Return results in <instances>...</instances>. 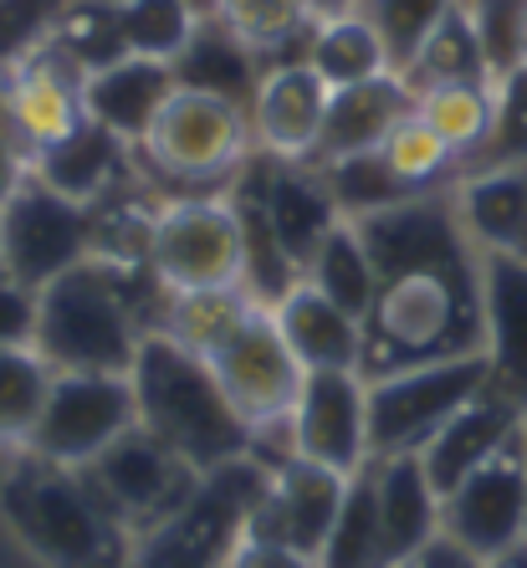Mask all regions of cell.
<instances>
[{"instance_id":"cell-1","label":"cell","mask_w":527,"mask_h":568,"mask_svg":"<svg viewBox=\"0 0 527 568\" xmlns=\"http://www.w3.org/2000/svg\"><path fill=\"white\" fill-rule=\"evenodd\" d=\"M149 317L139 307L129 256L93 252L82 266L62 272L37 292V348L52 369L129 374L139 344L149 338Z\"/></svg>"},{"instance_id":"cell-2","label":"cell","mask_w":527,"mask_h":568,"mask_svg":"<svg viewBox=\"0 0 527 568\" xmlns=\"http://www.w3.org/2000/svg\"><path fill=\"white\" fill-rule=\"evenodd\" d=\"M129 379L133 399H139V425L154 430L200 476L251 456V425L221 389L215 369L174 344L170 333H149L139 344Z\"/></svg>"},{"instance_id":"cell-3","label":"cell","mask_w":527,"mask_h":568,"mask_svg":"<svg viewBox=\"0 0 527 568\" xmlns=\"http://www.w3.org/2000/svg\"><path fill=\"white\" fill-rule=\"evenodd\" d=\"M0 517L47 568H129L133 532L78 466L31 456L0 481Z\"/></svg>"},{"instance_id":"cell-4","label":"cell","mask_w":527,"mask_h":568,"mask_svg":"<svg viewBox=\"0 0 527 568\" xmlns=\"http://www.w3.org/2000/svg\"><path fill=\"white\" fill-rule=\"evenodd\" d=\"M364 364L374 374L482 354V266L476 272H399L379 282L374 313L364 317Z\"/></svg>"},{"instance_id":"cell-5","label":"cell","mask_w":527,"mask_h":568,"mask_svg":"<svg viewBox=\"0 0 527 568\" xmlns=\"http://www.w3.org/2000/svg\"><path fill=\"white\" fill-rule=\"evenodd\" d=\"M266 487H272V471L256 456L205 471L164 523L139 532L129 568H225L236 542L246 538V523Z\"/></svg>"},{"instance_id":"cell-6","label":"cell","mask_w":527,"mask_h":568,"mask_svg":"<svg viewBox=\"0 0 527 568\" xmlns=\"http://www.w3.org/2000/svg\"><path fill=\"white\" fill-rule=\"evenodd\" d=\"M491 389L487 354H456L430 358V364H409V369L374 374L369 384V456H405L425 450L435 430L456 410H466L476 395Z\"/></svg>"},{"instance_id":"cell-7","label":"cell","mask_w":527,"mask_h":568,"mask_svg":"<svg viewBox=\"0 0 527 568\" xmlns=\"http://www.w3.org/2000/svg\"><path fill=\"white\" fill-rule=\"evenodd\" d=\"M139 154L154 174L180 185L236 180L251 154V108L200 93V88H174L170 103L159 108L149 133L139 139Z\"/></svg>"},{"instance_id":"cell-8","label":"cell","mask_w":527,"mask_h":568,"mask_svg":"<svg viewBox=\"0 0 527 568\" xmlns=\"http://www.w3.org/2000/svg\"><path fill=\"white\" fill-rule=\"evenodd\" d=\"M149 272L159 292L246 287L241 215L225 195H180L149 225Z\"/></svg>"},{"instance_id":"cell-9","label":"cell","mask_w":527,"mask_h":568,"mask_svg":"<svg viewBox=\"0 0 527 568\" xmlns=\"http://www.w3.org/2000/svg\"><path fill=\"white\" fill-rule=\"evenodd\" d=\"M98 252V211L82 200L57 195L31 174L0 211V262L6 277L41 292L62 272L82 266Z\"/></svg>"},{"instance_id":"cell-10","label":"cell","mask_w":527,"mask_h":568,"mask_svg":"<svg viewBox=\"0 0 527 568\" xmlns=\"http://www.w3.org/2000/svg\"><path fill=\"white\" fill-rule=\"evenodd\" d=\"M139 425V399H133L129 374H93V369H57L47 410L31 430L27 450L57 466L98 462L123 430Z\"/></svg>"},{"instance_id":"cell-11","label":"cell","mask_w":527,"mask_h":568,"mask_svg":"<svg viewBox=\"0 0 527 568\" xmlns=\"http://www.w3.org/2000/svg\"><path fill=\"white\" fill-rule=\"evenodd\" d=\"M82 476L93 481V491L113 507V517H119L129 532L133 528L149 532L154 523H164L200 481L195 466L180 462V456H174L154 430H144V425L123 430L98 462L82 466Z\"/></svg>"},{"instance_id":"cell-12","label":"cell","mask_w":527,"mask_h":568,"mask_svg":"<svg viewBox=\"0 0 527 568\" xmlns=\"http://www.w3.org/2000/svg\"><path fill=\"white\" fill-rule=\"evenodd\" d=\"M440 532L482 564L527 542V440L517 436L440 497Z\"/></svg>"},{"instance_id":"cell-13","label":"cell","mask_w":527,"mask_h":568,"mask_svg":"<svg viewBox=\"0 0 527 568\" xmlns=\"http://www.w3.org/2000/svg\"><path fill=\"white\" fill-rule=\"evenodd\" d=\"M292 436L303 462L358 476L369 456V384L358 369H307L303 395L292 405Z\"/></svg>"},{"instance_id":"cell-14","label":"cell","mask_w":527,"mask_h":568,"mask_svg":"<svg viewBox=\"0 0 527 568\" xmlns=\"http://www.w3.org/2000/svg\"><path fill=\"white\" fill-rule=\"evenodd\" d=\"M211 369L251 430L292 415V405L303 395V379H307V369L297 364V354L287 348V338L277 328V317L266 313V307H256L246 317V328L211 358Z\"/></svg>"},{"instance_id":"cell-15","label":"cell","mask_w":527,"mask_h":568,"mask_svg":"<svg viewBox=\"0 0 527 568\" xmlns=\"http://www.w3.org/2000/svg\"><path fill=\"white\" fill-rule=\"evenodd\" d=\"M343 491H348V476L292 456L287 466L272 471V487H266V497L251 513L246 538H272L317 558L333 532V517L343 507Z\"/></svg>"},{"instance_id":"cell-16","label":"cell","mask_w":527,"mask_h":568,"mask_svg":"<svg viewBox=\"0 0 527 568\" xmlns=\"http://www.w3.org/2000/svg\"><path fill=\"white\" fill-rule=\"evenodd\" d=\"M328 103L333 88L307 67V57L266 67L262 88L251 98V139L272 159H313Z\"/></svg>"},{"instance_id":"cell-17","label":"cell","mask_w":527,"mask_h":568,"mask_svg":"<svg viewBox=\"0 0 527 568\" xmlns=\"http://www.w3.org/2000/svg\"><path fill=\"white\" fill-rule=\"evenodd\" d=\"M482 354L491 389L527 410V252H482Z\"/></svg>"},{"instance_id":"cell-18","label":"cell","mask_w":527,"mask_h":568,"mask_svg":"<svg viewBox=\"0 0 527 568\" xmlns=\"http://www.w3.org/2000/svg\"><path fill=\"white\" fill-rule=\"evenodd\" d=\"M415 113V88L405 72H379L369 82L354 88H333L328 119H323V139L313 149V170L338 164V159H358V154H379L384 139Z\"/></svg>"},{"instance_id":"cell-19","label":"cell","mask_w":527,"mask_h":568,"mask_svg":"<svg viewBox=\"0 0 527 568\" xmlns=\"http://www.w3.org/2000/svg\"><path fill=\"white\" fill-rule=\"evenodd\" d=\"M6 93H11L16 129H21V139L31 149V164H37V154L62 144L67 133L88 119V108H82V72L62 52H52V47H41L27 62L6 67Z\"/></svg>"},{"instance_id":"cell-20","label":"cell","mask_w":527,"mask_h":568,"mask_svg":"<svg viewBox=\"0 0 527 568\" xmlns=\"http://www.w3.org/2000/svg\"><path fill=\"white\" fill-rule=\"evenodd\" d=\"M523 415H527L523 405L501 399L497 389L476 395L466 410L450 415V420L435 430L430 446L420 450V462H425V471H430L435 491H440V497L456 491L476 466H487L501 446H513V440L523 436Z\"/></svg>"},{"instance_id":"cell-21","label":"cell","mask_w":527,"mask_h":568,"mask_svg":"<svg viewBox=\"0 0 527 568\" xmlns=\"http://www.w3.org/2000/svg\"><path fill=\"white\" fill-rule=\"evenodd\" d=\"M282 338L297 354L303 369H364V323L354 313H343L333 297L313 287V282H297V287L272 307Z\"/></svg>"},{"instance_id":"cell-22","label":"cell","mask_w":527,"mask_h":568,"mask_svg":"<svg viewBox=\"0 0 527 568\" xmlns=\"http://www.w3.org/2000/svg\"><path fill=\"white\" fill-rule=\"evenodd\" d=\"M180 88L174 82L170 62H149V57H123V62L103 67L93 78H82V108L88 119L113 129L119 139H129L139 149V139L149 133L154 113L170 103V93Z\"/></svg>"},{"instance_id":"cell-23","label":"cell","mask_w":527,"mask_h":568,"mask_svg":"<svg viewBox=\"0 0 527 568\" xmlns=\"http://www.w3.org/2000/svg\"><path fill=\"white\" fill-rule=\"evenodd\" d=\"M450 195L482 252H527V164H472Z\"/></svg>"},{"instance_id":"cell-24","label":"cell","mask_w":527,"mask_h":568,"mask_svg":"<svg viewBox=\"0 0 527 568\" xmlns=\"http://www.w3.org/2000/svg\"><path fill=\"white\" fill-rule=\"evenodd\" d=\"M374 481H379V523H384L389 564L405 568L425 542L440 538V491H435L430 471H425L420 450L374 462Z\"/></svg>"},{"instance_id":"cell-25","label":"cell","mask_w":527,"mask_h":568,"mask_svg":"<svg viewBox=\"0 0 527 568\" xmlns=\"http://www.w3.org/2000/svg\"><path fill=\"white\" fill-rule=\"evenodd\" d=\"M129 164H133L129 139H119L113 129H103V123H93V119H82L62 144H52L47 154H37L31 174H37L41 185H52L57 195L82 200V205H98L108 190L119 185V174L129 170Z\"/></svg>"},{"instance_id":"cell-26","label":"cell","mask_w":527,"mask_h":568,"mask_svg":"<svg viewBox=\"0 0 527 568\" xmlns=\"http://www.w3.org/2000/svg\"><path fill=\"white\" fill-rule=\"evenodd\" d=\"M262 72H266L262 52L246 37H236L221 16H205L195 27V37H190V47L174 57V82L180 88L231 98L241 108H251V98L262 88Z\"/></svg>"},{"instance_id":"cell-27","label":"cell","mask_w":527,"mask_h":568,"mask_svg":"<svg viewBox=\"0 0 527 568\" xmlns=\"http://www.w3.org/2000/svg\"><path fill=\"white\" fill-rule=\"evenodd\" d=\"M256 297L246 287H200V292H164V317L154 333H170L180 348L211 364L256 313Z\"/></svg>"},{"instance_id":"cell-28","label":"cell","mask_w":527,"mask_h":568,"mask_svg":"<svg viewBox=\"0 0 527 568\" xmlns=\"http://www.w3.org/2000/svg\"><path fill=\"white\" fill-rule=\"evenodd\" d=\"M307 67L328 88H354L369 82L379 72H395L389 47L374 31V21L364 11H343V16H317L313 37H307Z\"/></svg>"},{"instance_id":"cell-29","label":"cell","mask_w":527,"mask_h":568,"mask_svg":"<svg viewBox=\"0 0 527 568\" xmlns=\"http://www.w3.org/2000/svg\"><path fill=\"white\" fill-rule=\"evenodd\" d=\"M303 282H313L323 297L343 307V313H354L358 323L374 313V297H379V272H374V256L364 246L354 221H338L328 236L317 241L313 262H307Z\"/></svg>"},{"instance_id":"cell-30","label":"cell","mask_w":527,"mask_h":568,"mask_svg":"<svg viewBox=\"0 0 527 568\" xmlns=\"http://www.w3.org/2000/svg\"><path fill=\"white\" fill-rule=\"evenodd\" d=\"M317 568H395L389 564V548H384L374 462L358 476H348V491H343L333 532H328V542H323V554H317Z\"/></svg>"},{"instance_id":"cell-31","label":"cell","mask_w":527,"mask_h":568,"mask_svg":"<svg viewBox=\"0 0 527 568\" xmlns=\"http://www.w3.org/2000/svg\"><path fill=\"white\" fill-rule=\"evenodd\" d=\"M415 113L446 139L456 159H476L491 133L497 93L491 82H425L415 88Z\"/></svg>"},{"instance_id":"cell-32","label":"cell","mask_w":527,"mask_h":568,"mask_svg":"<svg viewBox=\"0 0 527 568\" xmlns=\"http://www.w3.org/2000/svg\"><path fill=\"white\" fill-rule=\"evenodd\" d=\"M47 47L62 52L82 78H93L103 67L123 62V57H129V41H123L119 0H72L62 11V21H57V31L47 37Z\"/></svg>"},{"instance_id":"cell-33","label":"cell","mask_w":527,"mask_h":568,"mask_svg":"<svg viewBox=\"0 0 527 568\" xmlns=\"http://www.w3.org/2000/svg\"><path fill=\"white\" fill-rule=\"evenodd\" d=\"M211 16H221L225 27L246 37L266 67L292 62L287 41L292 37H313L317 16L307 0H211Z\"/></svg>"},{"instance_id":"cell-34","label":"cell","mask_w":527,"mask_h":568,"mask_svg":"<svg viewBox=\"0 0 527 568\" xmlns=\"http://www.w3.org/2000/svg\"><path fill=\"white\" fill-rule=\"evenodd\" d=\"M57 369L37 348H0V446H27L37 430Z\"/></svg>"},{"instance_id":"cell-35","label":"cell","mask_w":527,"mask_h":568,"mask_svg":"<svg viewBox=\"0 0 527 568\" xmlns=\"http://www.w3.org/2000/svg\"><path fill=\"white\" fill-rule=\"evenodd\" d=\"M119 21L129 57H149V62H170L190 47L195 27L205 21L195 0H119Z\"/></svg>"},{"instance_id":"cell-36","label":"cell","mask_w":527,"mask_h":568,"mask_svg":"<svg viewBox=\"0 0 527 568\" xmlns=\"http://www.w3.org/2000/svg\"><path fill=\"white\" fill-rule=\"evenodd\" d=\"M405 78H409V88H425V82H491L482 37H476L462 0H456V11L430 31V41L420 47V57H415V67H409Z\"/></svg>"},{"instance_id":"cell-37","label":"cell","mask_w":527,"mask_h":568,"mask_svg":"<svg viewBox=\"0 0 527 568\" xmlns=\"http://www.w3.org/2000/svg\"><path fill=\"white\" fill-rule=\"evenodd\" d=\"M323 180H328L333 200H338L343 221H358V215H374L384 211V205H399V200H409L415 190L399 180L389 164H384V154H358V159H338V164H323Z\"/></svg>"},{"instance_id":"cell-38","label":"cell","mask_w":527,"mask_h":568,"mask_svg":"<svg viewBox=\"0 0 527 568\" xmlns=\"http://www.w3.org/2000/svg\"><path fill=\"white\" fill-rule=\"evenodd\" d=\"M358 11L369 16L374 31L384 37L395 72H409L430 31L456 11V0H358Z\"/></svg>"},{"instance_id":"cell-39","label":"cell","mask_w":527,"mask_h":568,"mask_svg":"<svg viewBox=\"0 0 527 568\" xmlns=\"http://www.w3.org/2000/svg\"><path fill=\"white\" fill-rule=\"evenodd\" d=\"M379 154H384V164H389V170H395L399 180L415 190V195H420V190H435L450 174V164H456L450 144L420 119V113H409V119L399 123L389 139H384Z\"/></svg>"},{"instance_id":"cell-40","label":"cell","mask_w":527,"mask_h":568,"mask_svg":"<svg viewBox=\"0 0 527 568\" xmlns=\"http://www.w3.org/2000/svg\"><path fill=\"white\" fill-rule=\"evenodd\" d=\"M491 93H497L491 133L482 154L466 159V164H527V62L491 82Z\"/></svg>"},{"instance_id":"cell-41","label":"cell","mask_w":527,"mask_h":568,"mask_svg":"<svg viewBox=\"0 0 527 568\" xmlns=\"http://www.w3.org/2000/svg\"><path fill=\"white\" fill-rule=\"evenodd\" d=\"M472 16L482 52H487L491 82L507 78L513 67H523V21H527V0H462Z\"/></svg>"},{"instance_id":"cell-42","label":"cell","mask_w":527,"mask_h":568,"mask_svg":"<svg viewBox=\"0 0 527 568\" xmlns=\"http://www.w3.org/2000/svg\"><path fill=\"white\" fill-rule=\"evenodd\" d=\"M72 0H0V72L47 47Z\"/></svg>"},{"instance_id":"cell-43","label":"cell","mask_w":527,"mask_h":568,"mask_svg":"<svg viewBox=\"0 0 527 568\" xmlns=\"http://www.w3.org/2000/svg\"><path fill=\"white\" fill-rule=\"evenodd\" d=\"M37 333V292L0 277V348H27Z\"/></svg>"},{"instance_id":"cell-44","label":"cell","mask_w":527,"mask_h":568,"mask_svg":"<svg viewBox=\"0 0 527 568\" xmlns=\"http://www.w3.org/2000/svg\"><path fill=\"white\" fill-rule=\"evenodd\" d=\"M225 568H317V558L303 554V548H287V542H272V538H241Z\"/></svg>"},{"instance_id":"cell-45","label":"cell","mask_w":527,"mask_h":568,"mask_svg":"<svg viewBox=\"0 0 527 568\" xmlns=\"http://www.w3.org/2000/svg\"><path fill=\"white\" fill-rule=\"evenodd\" d=\"M405 568H487V564H482L476 554H466L462 542H450L446 532H440V538L425 542V548H420L415 558H409Z\"/></svg>"},{"instance_id":"cell-46","label":"cell","mask_w":527,"mask_h":568,"mask_svg":"<svg viewBox=\"0 0 527 568\" xmlns=\"http://www.w3.org/2000/svg\"><path fill=\"white\" fill-rule=\"evenodd\" d=\"M27 180H31V159L16 154L11 144H0V211H6V200L27 185Z\"/></svg>"},{"instance_id":"cell-47","label":"cell","mask_w":527,"mask_h":568,"mask_svg":"<svg viewBox=\"0 0 527 568\" xmlns=\"http://www.w3.org/2000/svg\"><path fill=\"white\" fill-rule=\"evenodd\" d=\"M487 568H527V542H517V548H507L501 558H487Z\"/></svg>"},{"instance_id":"cell-48","label":"cell","mask_w":527,"mask_h":568,"mask_svg":"<svg viewBox=\"0 0 527 568\" xmlns=\"http://www.w3.org/2000/svg\"><path fill=\"white\" fill-rule=\"evenodd\" d=\"M313 16H343V11H358V0H307Z\"/></svg>"},{"instance_id":"cell-49","label":"cell","mask_w":527,"mask_h":568,"mask_svg":"<svg viewBox=\"0 0 527 568\" xmlns=\"http://www.w3.org/2000/svg\"><path fill=\"white\" fill-rule=\"evenodd\" d=\"M523 62H527V21H523Z\"/></svg>"},{"instance_id":"cell-50","label":"cell","mask_w":527,"mask_h":568,"mask_svg":"<svg viewBox=\"0 0 527 568\" xmlns=\"http://www.w3.org/2000/svg\"><path fill=\"white\" fill-rule=\"evenodd\" d=\"M523 440H527V415H523Z\"/></svg>"},{"instance_id":"cell-51","label":"cell","mask_w":527,"mask_h":568,"mask_svg":"<svg viewBox=\"0 0 527 568\" xmlns=\"http://www.w3.org/2000/svg\"><path fill=\"white\" fill-rule=\"evenodd\" d=\"M0 277H6V262H0Z\"/></svg>"}]
</instances>
